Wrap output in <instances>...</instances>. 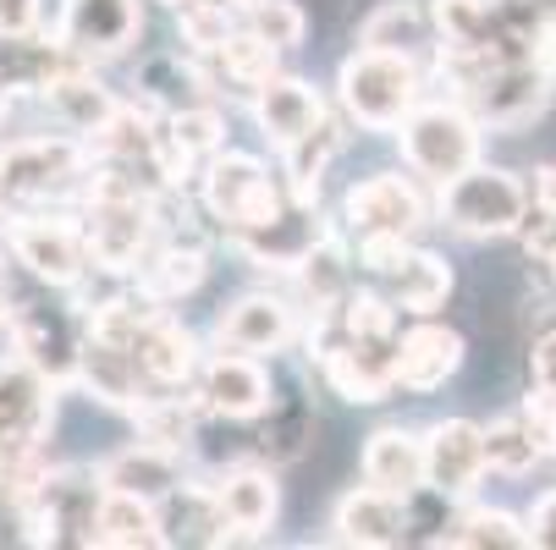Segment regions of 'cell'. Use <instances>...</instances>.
I'll return each instance as SVG.
<instances>
[{
    "label": "cell",
    "mask_w": 556,
    "mask_h": 550,
    "mask_svg": "<svg viewBox=\"0 0 556 550\" xmlns=\"http://www.w3.org/2000/svg\"><path fill=\"white\" fill-rule=\"evenodd\" d=\"M7 248H12V259H17L34 281H45V286H55V292H72L77 281L94 270L84 220H77L72 209H61V204L12 209V220H7Z\"/></svg>",
    "instance_id": "6"
},
{
    "label": "cell",
    "mask_w": 556,
    "mask_h": 550,
    "mask_svg": "<svg viewBox=\"0 0 556 550\" xmlns=\"http://www.w3.org/2000/svg\"><path fill=\"white\" fill-rule=\"evenodd\" d=\"M45 100V111L55 116V127L61 132H77V138H94L111 116H116V94L94 77V61H77V66H66L61 77H50V89L39 94Z\"/></svg>",
    "instance_id": "26"
},
{
    "label": "cell",
    "mask_w": 556,
    "mask_h": 550,
    "mask_svg": "<svg viewBox=\"0 0 556 550\" xmlns=\"http://www.w3.org/2000/svg\"><path fill=\"white\" fill-rule=\"evenodd\" d=\"M132 419H138V435L143 440H161L172 451H188L193 435H199L204 402H199V391H193V397H177V391H161V397H154V391H149Z\"/></svg>",
    "instance_id": "35"
},
{
    "label": "cell",
    "mask_w": 556,
    "mask_h": 550,
    "mask_svg": "<svg viewBox=\"0 0 556 550\" xmlns=\"http://www.w3.org/2000/svg\"><path fill=\"white\" fill-rule=\"evenodd\" d=\"M342 143H348V132L326 116L320 127H308L298 143L281 149V182H287L292 204H320V177L331 171V161L342 154Z\"/></svg>",
    "instance_id": "31"
},
{
    "label": "cell",
    "mask_w": 556,
    "mask_h": 550,
    "mask_svg": "<svg viewBox=\"0 0 556 550\" xmlns=\"http://www.w3.org/2000/svg\"><path fill=\"white\" fill-rule=\"evenodd\" d=\"M540 265H545V270H551V281H556V243L545 248V259H540Z\"/></svg>",
    "instance_id": "49"
},
{
    "label": "cell",
    "mask_w": 556,
    "mask_h": 550,
    "mask_svg": "<svg viewBox=\"0 0 556 550\" xmlns=\"http://www.w3.org/2000/svg\"><path fill=\"white\" fill-rule=\"evenodd\" d=\"M320 231L326 226H320V215H314V204H287L276 220H265L254 231H237L231 248L243 254L249 265H260V270H292Z\"/></svg>",
    "instance_id": "27"
},
{
    "label": "cell",
    "mask_w": 556,
    "mask_h": 550,
    "mask_svg": "<svg viewBox=\"0 0 556 550\" xmlns=\"http://www.w3.org/2000/svg\"><path fill=\"white\" fill-rule=\"evenodd\" d=\"M518 419L529 424V435H534L540 457H545V462H556V391L529 385V397L518 402Z\"/></svg>",
    "instance_id": "43"
},
{
    "label": "cell",
    "mask_w": 556,
    "mask_h": 550,
    "mask_svg": "<svg viewBox=\"0 0 556 550\" xmlns=\"http://www.w3.org/2000/svg\"><path fill=\"white\" fill-rule=\"evenodd\" d=\"M358 474H364V485L391 490V496H408V501L425 496L430 490L425 485V435H414L403 424H380L358 451Z\"/></svg>",
    "instance_id": "22"
},
{
    "label": "cell",
    "mask_w": 556,
    "mask_h": 550,
    "mask_svg": "<svg viewBox=\"0 0 556 550\" xmlns=\"http://www.w3.org/2000/svg\"><path fill=\"white\" fill-rule=\"evenodd\" d=\"M161 7H172V12H177V7H182V0H161Z\"/></svg>",
    "instance_id": "52"
},
{
    "label": "cell",
    "mask_w": 556,
    "mask_h": 550,
    "mask_svg": "<svg viewBox=\"0 0 556 550\" xmlns=\"http://www.w3.org/2000/svg\"><path fill=\"white\" fill-rule=\"evenodd\" d=\"M132 353H138V369H143L149 391H182V385H193L199 369H204V358H210L199 347V336L182 320H172V308H154L149 314L138 342H132Z\"/></svg>",
    "instance_id": "18"
},
{
    "label": "cell",
    "mask_w": 556,
    "mask_h": 550,
    "mask_svg": "<svg viewBox=\"0 0 556 550\" xmlns=\"http://www.w3.org/2000/svg\"><path fill=\"white\" fill-rule=\"evenodd\" d=\"M408 254H414V238H396V231H358V248H353L358 270L375 281H391Z\"/></svg>",
    "instance_id": "42"
},
{
    "label": "cell",
    "mask_w": 556,
    "mask_h": 550,
    "mask_svg": "<svg viewBox=\"0 0 556 550\" xmlns=\"http://www.w3.org/2000/svg\"><path fill=\"white\" fill-rule=\"evenodd\" d=\"M523 7H534V12H545V17H556V0H523Z\"/></svg>",
    "instance_id": "48"
},
{
    "label": "cell",
    "mask_w": 556,
    "mask_h": 550,
    "mask_svg": "<svg viewBox=\"0 0 556 550\" xmlns=\"http://www.w3.org/2000/svg\"><path fill=\"white\" fill-rule=\"evenodd\" d=\"M199 402L210 419H231V424H254L270 397H276V374L265 369V358L254 353H237V347H215L193 380Z\"/></svg>",
    "instance_id": "11"
},
{
    "label": "cell",
    "mask_w": 556,
    "mask_h": 550,
    "mask_svg": "<svg viewBox=\"0 0 556 550\" xmlns=\"http://www.w3.org/2000/svg\"><path fill=\"white\" fill-rule=\"evenodd\" d=\"M551 72H556V61H551Z\"/></svg>",
    "instance_id": "53"
},
{
    "label": "cell",
    "mask_w": 556,
    "mask_h": 550,
    "mask_svg": "<svg viewBox=\"0 0 556 550\" xmlns=\"http://www.w3.org/2000/svg\"><path fill=\"white\" fill-rule=\"evenodd\" d=\"M529 199H534L540 209H551V215H556V166H540V171H534V182H529Z\"/></svg>",
    "instance_id": "47"
},
{
    "label": "cell",
    "mask_w": 556,
    "mask_h": 550,
    "mask_svg": "<svg viewBox=\"0 0 556 550\" xmlns=\"http://www.w3.org/2000/svg\"><path fill=\"white\" fill-rule=\"evenodd\" d=\"M231 7H243V12H249V7H254V0H231Z\"/></svg>",
    "instance_id": "51"
},
{
    "label": "cell",
    "mask_w": 556,
    "mask_h": 550,
    "mask_svg": "<svg viewBox=\"0 0 556 550\" xmlns=\"http://www.w3.org/2000/svg\"><path fill=\"white\" fill-rule=\"evenodd\" d=\"M55 380L34 369L23 353H0V462L45 451L55 424Z\"/></svg>",
    "instance_id": "10"
},
{
    "label": "cell",
    "mask_w": 556,
    "mask_h": 550,
    "mask_svg": "<svg viewBox=\"0 0 556 550\" xmlns=\"http://www.w3.org/2000/svg\"><path fill=\"white\" fill-rule=\"evenodd\" d=\"M204 270H210V259H204L199 243L161 238V243H154V248L138 259V270L127 276V286H132L149 308H172V303H182L188 292H199Z\"/></svg>",
    "instance_id": "25"
},
{
    "label": "cell",
    "mask_w": 556,
    "mask_h": 550,
    "mask_svg": "<svg viewBox=\"0 0 556 550\" xmlns=\"http://www.w3.org/2000/svg\"><path fill=\"white\" fill-rule=\"evenodd\" d=\"M435 545H457V550H523L529 545V523L518 512H507V507H463Z\"/></svg>",
    "instance_id": "34"
},
{
    "label": "cell",
    "mask_w": 556,
    "mask_h": 550,
    "mask_svg": "<svg viewBox=\"0 0 556 550\" xmlns=\"http://www.w3.org/2000/svg\"><path fill=\"white\" fill-rule=\"evenodd\" d=\"M260 430H254V451L265 457V462H298L303 451H308V440L320 435V419H314V402H308V391L303 385H276V397H270V408L254 419Z\"/></svg>",
    "instance_id": "28"
},
{
    "label": "cell",
    "mask_w": 556,
    "mask_h": 550,
    "mask_svg": "<svg viewBox=\"0 0 556 550\" xmlns=\"http://www.w3.org/2000/svg\"><path fill=\"white\" fill-rule=\"evenodd\" d=\"M298 342V308L276 292H249L237 297L215 320V347H237L254 358H276Z\"/></svg>",
    "instance_id": "17"
},
{
    "label": "cell",
    "mask_w": 556,
    "mask_h": 550,
    "mask_svg": "<svg viewBox=\"0 0 556 550\" xmlns=\"http://www.w3.org/2000/svg\"><path fill=\"white\" fill-rule=\"evenodd\" d=\"M396 143H403V161L419 182L441 188L452 177H463L473 161H480L485 127L473 121V111L463 100H419L414 116L396 127Z\"/></svg>",
    "instance_id": "5"
},
{
    "label": "cell",
    "mask_w": 556,
    "mask_h": 550,
    "mask_svg": "<svg viewBox=\"0 0 556 550\" xmlns=\"http://www.w3.org/2000/svg\"><path fill=\"white\" fill-rule=\"evenodd\" d=\"M12 320V347L45 369L55 385H72L77 369V347H84V325L72 320V308H50V303H12L7 308Z\"/></svg>",
    "instance_id": "15"
},
{
    "label": "cell",
    "mask_w": 556,
    "mask_h": 550,
    "mask_svg": "<svg viewBox=\"0 0 556 550\" xmlns=\"http://www.w3.org/2000/svg\"><path fill=\"white\" fill-rule=\"evenodd\" d=\"M331 528H337V545L391 550V545L408 539L414 512H408V496H391V490H375V485H353V490L337 501Z\"/></svg>",
    "instance_id": "21"
},
{
    "label": "cell",
    "mask_w": 556,
    "mask_h": 550,
    "mask_svg": "<svg viewBox=\"0 0 556 550\" xmlns=\"http://www.w3.org/2000/svg\"><path fill=\"white\" fill-rule=\"evenodd\" d=\"M419 100H425V66H419V55L358 44L342 61V72H337V105L364 132H396L414 116Z\"/></svg>",
    "instance_id": "2"
},
{
    "label": "cell",
    "mask_w": 556,
    "mask_h": 550,
    "mask_svg": "<svg viewBox=\"0 0 556 550\" xmlns=\"http://www.w3.org/2000/svg\"><path fill=\"white\" fill-rule=\"evenodd\" d=\"M105 479L100 468H50L39 490L17 507L34 545H94Z\"/></svg>",
    "instance_id": "8"
},
{
    "label": "cell",
    "mask_w": 556,
    "mask_h": 550,
    "mask_svg": "<svg viewBox=\"0 0 556 550\" xmlns=\"http://www.w3.org/2000/svg\"><path fill=\"white\" fill-rule=\"evenodd\" d=\"M308 358L320 380L353 408H375L396 391V342H358L331 325V314H314L308 325Z\"/></svg>",
    "instance_id": "7"
},
{
    "label": "cell",
    "mask_w": 556,
    "mask_h": 550,
    "mask_svg": "<svg viewBox=\"0 0 556 550\" xmlns=\"http://www.w3.org/2000/svg\"><path fill=\"white\" fill-rule=\"evenodd\" d=\"M0 34L7 39L45 34V0H0Z\"/></svg>",
    "instance_id": "44"
},
{
    "label": "cell",
    "mask_w": 556,
    "mask_h": 550,
    "mask_svg": "<svg viewBox=\"0 0 556 550\" xmlns=\"http://www.w3.org/2000/svg\"><path fill=\"white\" fill-rule=\"evenodd\" d=\"M249 111H254V127L276 143V149H287V143H298L308 127H320L331 111H326V94L308 84V77H292V72H276V77H265V84L249 94Z\"/></svg>",
    "instance_id": "20"
},
{
    "label": "cell",
    "mask_w": 556,
    "mask_h": 550,
    "mask_svg": "<svg viewBox=\"0 0 556 550\" xmlns=\"http://www.w3.org/2000/svg\"><path fill=\"white\" fill-rule=\"evenodd\" d=\"M491 474L485 457V424L473 419H435L425 430V485L441 501H468Z\"/></svg>",
    "instance_id": "13"
},
{
    "label": "cell",
    "mask_w": 556,
    "mask_h": 550,
    "mask_svg": "<svg viewBox=\"0 0 556 550\" xmlns=\"http://www.w3.org/2000/svg\"><path fill=\"white\" fill-rule=\"evenodd\" d=\"M358 44L396 50V55H425V50H435V17H430L425 0H380L358 28Z\"/></svg>",
    "instance_id": "32"
},
{
    "label": "cell",
    "mask_w": 556,
    "mask_h": 550,
    "mask_svg": "<svg viewBox=\"0 0 556 550\" xmlns=\"http://www.w3.org/2000/svg\"><path fill=\"white\" fill-rule=\"evenodd\" d=\"M100 479H105V490H127V496L166 501L172 490L188 485V462H182V451H172V446H161V440H143V435H138L132 446H122L116 457L100 462Z\"/></svg>",
    "instance_id": "24"
},
{
    "label": "cell",
    "mask_w": 556,
    "mask_h": 550,
    "mask_svg": "<svg viewBox=\"0 0 556 550\" xmlns=\"http://www.w3.org/2000/svg\"><path fill=\"white\" fill-rule=\"evenodd\" d=\"M215 66H220L226 84H237V89H249V94H254L265 77L281 72V50H276L265 34H254V28H237V34L215 50Z\"/></svg>",
    "instance_id": "37"
},
{
    "label": "cell",
    "mask_w": 556,
    "mask_h": 550,
    "mask_svg": "<svg viewBox=\"0 0 556 550\" xmlns=\"http://www.w3.org/2000/svg\"><path fill=\"white\" fill-rule=\"evenodd\" d=\"M249 28L265 34L276 50H298L303 34H308V17H303L298 0H254V7H249Z\"/></svg>",
    "instance_id": "41"
},
{
    "label": "cell",
    "mask_w": 556,
    "mask_h": 550,
    "mask_svg": "<svg viewBox=\"0 0 556 550\" xmlns=\"http://www.w3.org/2000/svg\"><path fill=\"white\" fill-rule=\"evenodd\" d=\"M210 501H215V545H231V539H260L276 512H281V485L265 462H231L204 485Z\"/></svg>",
    "instance_id": "12"
},
{
    "label": "cell",
    "mask_w": 556,
    "mask_h": 550,
    "mask_svg": "<svg viewBox=\"0 0 556 550\" xmlns=\"http://www.w3.org/2000/svg\"><path fill=\"white\" fill-rule=\"evenodd\" d=\"M430 215H435V209H430V199H425V188H419L414 171H408V177H403V171L364 177V182H353L348 199H342V220H348L353 238H358V231H396V238H414Z\"/></svg>",
    "instance_id": "14"
},
{
    "label": "cell",
    "mask_w": 556,
    "mask_h": 550,
    "mask_svg": "<svg viewBox=\"0 0 556 550\" xmlns=\"http://www.w3.org/2000/svg\"><path fill=\"white\" fill-rule=\"evenodd\" d=\"M485 457H491V474H513V479L518 474H534V468L545 462L540 446H534V435H529V424L518 413L485 424Z\"/></svg>",
    "instance_id": "40"
},
{
    "label": "cell",
    "mask_w": 556,
    "mask_h": 550,
    "mask_svg": "<svg viewBox=\"0 0 556 550\" xmlns=\"http://www.w3.org/2000/svg\"><path fill=\"white\" fill-rule=\"evenodd\" d=\"M331 325L342 336H358V342H396L403 336V308L391 303V292H348L337 308H331Z\"/></svg>",
    "instance_id": "36"
},
{
    "label": "cell",
    "mask_w": 556,
    "mask_h": 550,
    "mask_svg": "<svg viewBox=\"0 0 556 550\" xmlns=\"http://www.w3.org/2000/svg\"><path fill=\"white\" fill-rule=\"evenodd\" d=\"M12 308V297H7V281H0V314H7Z\"/></svg>",
    "instance_id": "50"
},
{
    "label": "cell",
    "mask_w": 556,
    "mask_h": 550,
    "mask_svg": "<svg viewBox=\"0 0 556 550\" xmlns=\"http://www.w3.org/2000/svg\"><path fill=\"white\" fill-rule=\"evenodd\" d=\"M468 347L452 325H435V320H419L396 336V385L403 391H441L457 369H463Z\"/></svg>",
    "instance_id": "23"
},
{
    "label": "cell",
    "mask_w": 556,
    "mask_h": 550,
    "mask_svg": "<svg viewBox=\"0 0 556 550\" xmlns=\"http://www.w3.org/2000/svg\"><path fill=\"white\" fill-rule=\"evenodd\" d=\"M143 34V7L138 0H61L55 39L72 44L84 61L122 55Z\"/></svg>",
    "instance_id": "16"
},
{
    "label": "cell",
    "mask_w": 556,
    "mask_h": 550,
    "mask_svg": "<svg viewBox=\"0 0 556 550\" xmlns=\"http://www.w3.org/2000/svg\"><path fill=\"white\" fill-rule=\"evenodd\" d=\"M529 385L556 391V325H551V331H540V336H534V347H529Z\"/></svg>",
    "instance_id": "45"
},
{
    "label": "cell",
    "mask_w": 556,
    "mask_h": 550,
    "mask_svg": "<svg viewBox=\"0 0 556 550\" xmlns=\"http://www.w3.org/2000/svg\"><path fill=\"white\" fill-rule=\"evenodd\" d=\"M551 94H556V72L545 61H496L457 100L473 111V121L485 132H523L529 121L545 116Z\"/></svg>",
    "instance_id": "9"
},
{
    "label": "cell",
    "mask_w": 556,
    "mask_h": 550,
    "mask_svg": "<svg viewBox=\"0 0 556 550\" xmlns=\"http://www.w3.org/2000/svg\"><path fill=\"white\" fill-rule=\"evenodd\" d=\"M94 171V149L77 132H23L0 138V193L12 209H45L84 199V182Z\"/></svg>",
    "instance_id": "1"
},
{
    "label": "cell",
    "mask_w": 556,
    "mask_h": 550,
    "mask_svg": "<svg viewBox=\"0 0 556 550\" xmlns=\"http://www.w3.org/2000/svg\"><path fill=\"white\" fill-rule=\"evenodd\" d=\"M529 215V182L507 166H485L473 161L463 177L435 188V220L457 238H518V226Z\"/></svg>",
    "instance_id": "3"
},
{
    "label": "cell",
    "mask_w": 556,
    "mask_h": 550,
    "mask_svg": "<svg viewBox=\"0 0 556 550\" xmlns=\"http://www.w3.org/2000/svg\"><path fill=\"white\" fill-rule=\"evenodd\" d=\"M353 248L337 238V231H320L308 248H303V259L287 270L292 281H298V292H303V303H308V314H331L348 292H353Z\"/></svg>",
    "instance_id": "29"
},
{
    "label": "cell",
    "mask_w": 556,
    "mask_h": 550,
    "mask_svg": "<svg viewBox=\"0 0 556 550\" xmlns=\"http://www.w3.org/2000/svg\"><path fill=\"white\" fill-rule=\"evenodd\" d=\"M386 292H391V303L403 308V314H414V320H430V314L452 297V265H446L435 248H414V254L403 259V270L386 281Z\"/></svg>",
    "instance_id": "33"
},
{
    "label": "cell",
    "mask_w": 556,
    "mask_h": 550,
    "mask_svg": "<svg viewBox=\"0 0 556 550\" xmlns=\"http://www.w3.org/2000/svg\"><path fill=\"white\" fill-rule=\"evenodd\" d=\"M166 138L204 166L210 154L226 149V116H220L210 100H199V105H177V111H166Z\"/></svg>",
    "instance_id": "38"
},
{
    "label": "cell",
    "mask_w": 556,
    "mask_h": 550,
    "mask_svg": "<svg viewBox=\"0 0 556 550\" xmlns=\"http://www.w3.org/2000/svg\"><path fill=\"white\" fill-rule=\"evenodd\" d=\"M231 34H237L231 0H182V7H177V39H182V50L215 55Z\"/></svg>",
    "instance_id": "39"
},
{
    "label": "cell",
    "mask_w": 556,
    "mask_h": 550,
    "mask_svg": "<svg viewBox=\"0 0 556 550\" xmlns=\"http://www.w3.org/2000/svg\"><path fill=\"white\" fill-rule=\"evenodd\" d=\"M94 545L100 550H161V545H172L161 501L127 496V490H105L100 523H94Z\"/></svg>",
    "instance_id": "30"
},
{
    "label": "cell",
    "mask_w": 556,
    "mask_h": 550,
    "mask_svg": "<svg viewBox=\"0 0 556 550\" xmlns=\"http://www.w3.org/2000/svg\"><path fill=\"white\" fill-rule=\"evenodd\" d=\"M72 385H84L100 408H116V413H138V402L149 397V380L138 369V353L122 347V342L89 336V331H84V347H77Z\"/></svg>",
    "instance_id": "19"
},
{
    "label": "cell",
    "mask_w": 556,
    "mask_h": 550,
    "mask_svg": "<svg viewBox=\"0 0 556 550\" xmlns=\"http://www.w3.org/2000/svg\"><path fill=\"white\" fill-rule=\"evenodd\" d=\"M529 545H540V550H556V490H545L534 507H529Z\"/></svg>",
    "instance_id": "46"
},
{
    "label": "cell",
    "mask_w": 556,
    "mask_h": 550,
    "mask_svg": "<svg viewBox=\"0 0 556 550\" xmlns=\"http://www.w3.org/2000/svg\"><path fill=\"white\" fill-rule=\"evenodd\" d=\"M199 204H204L210 220H220L226 238H237V231H254V226L276 220L292 204V193H287V182L260 161V154L220 149V154H210L204 171H199Z\"/></svg>",
    "instance_id": "4"
}]
</instances>
